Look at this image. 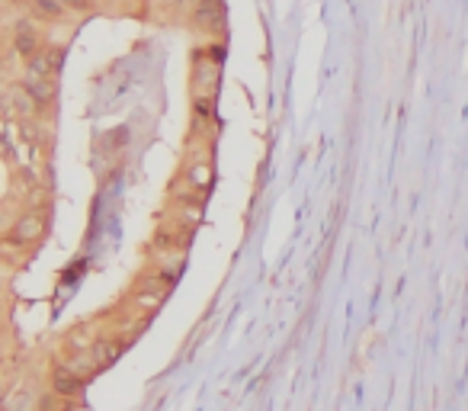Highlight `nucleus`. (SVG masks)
Segmentation results:
<instances>
[{"instance_id": "f257e3e1", "label": "nucleus", "mask_w": 468, "mask_h": 411, "mask_svg": "<svg viewBox=\"0 0 468 411\" xmlns=\"http://www.w3.org/2000/svg\"><path fill=\"white\" fill-rule=\"evenodd\" d=\"M42 231H46V222H42V215L26 213L23 219H20V222H16V225H13V235H10V238L23 245V241H36V238H39Z\"/></svg>"}, {"instance_id": "f03ea898", "label": "nucleus", "mask_w": 468, "mask_h": 411, "mask_svg": "<svg viewBox=\"0 0 468 411\" xmlns=\"http://www.w3.org/2000/svg\"><path fill=\"white\" fill-rule=\"evenodd\" d=\"M62 64V52H42V55L29 58V78H46L52 80V71Z\"/></svg>"}, {"instance_id": "7ed1b4c3", "label": "nucleus", "mask_w": 468, "mask_h": 411, "mask_svg": "<svg viewBox=\"0 0 468 411\" xmlns=\"http://www.w3.org/2000/svg\"><path fill=\"white\" fill-rule=\"evenodd\" d=\"M13 46L20 55H36V48H39V36H36V29H32L29 23H16V36H13Z\"/></svg>"}, {"instance_id": "20e7f679", "label": "nucleus", "mask_w": 468, "mask_h": 411, "mask_svg": "<svg viewBox=\"0 0 468 411\" xmlns=\"http://www.w3.org/2000/svg\"><path fill=\"white\" fill-rule=\"evenodd\" d=\"M52 386L62 396H74V392H80V376L74 370H68V366H58L55 376H52Z\"/></svg>"}, {"instance_id": "39448f33", "label": "nucleus", "mask_w": 468, "mask_h": 411, "mask_svg": "<svg viewBox=\"0 0 468 411\" xmlns=\"http://www.w3.org/2000/svg\"><path fill=\"white\" fill-rule=\"evenodd\" d=\"M26 90L32 94V100L39 103V106H46L48 100H52V94H55V88H52V80H46V78H29L23 84Z\"/></svg>"}, {"instance_id": "423d86ee", "label": "nucleus", "mask_w": 468, "mask_h": 411, "mask_svg": "<svg viewBox=\"0 0 468 411\" xmlns=\"http://www.w3.org/2000/svg\"><path fill=\"white\" fill-rule=\"evenodd\" d=\"M10 106H13L16 113H23V116H29V113L39 110V103L32 100V94L26 88H13V90H10Z\"/></svg>"}, {"instance_id": "0eeeda50", "label": "nucleus", "mask_w": 468, "mask_h": 411, "mask_svg": "<svg viewBox=\"0 0 468 411\" xmlns=\"http://www.w3.org/2000/svg\"><path fill=\"white\" fill-rule=\"evenodd\" d=\"M32 13L42 20H58L64 16V0H32Z\"/></svg>"}, {"instance_id": "6e6552de", "label": "nucleus", "mask_w": 468, "mask_h": 411, "mask_svg": "<svg viewBox=\"0 0 468 411\" xmlns=\"http://www.w3.org/2000/svg\"><path fill=\"white\" fill-rule=\"evenodd\" d=\"M199 23L203 26H219L221 23V4L219 0H203V4H199Z\"/></svg>"}, {"instance_id": "1a4fd4ad", "label": "nucleus", "mask_w": 468, "mask_h": 411, "mask_svg": "<svg viewBox=\"0 0 468 411\" xmlns=\"http://www.w3.org/2000/svg\"><path fill=\"white\" fill-rule=\"evenodd\" d=\"M119 354H122V344H116V340H103V344H96V350H94L96 364H103V366H110L113 360H119Z\"/></svg>"}, {"instance_id": "9d476101", "label": "nucleus", "mask_w": 468, "mask_h": 411, "mask_svg": "<svg viewBox=\"0 0 468 411\" xmlns=\"http://www.w3.org/2000/svg\"><path fill=\"white\" fill-rule=\"evenodd\" d=\"M193 180L199 183V187H203V183H209V167H193Z\"/></svg>"}]
</instances>
